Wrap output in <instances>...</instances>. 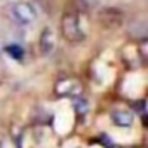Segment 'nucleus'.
Instances as JSON below:
<instances>
[{"instance_id":"1","label":"nucleus","mask_w":148,"mask_h":148,"mask_svg":"<svg viewBox=\"0 0 148 148\" xmlns=\"http://www.w3.org/2000/svg\"><path fill=\"white\" fill-rule=\"evenodd\" d=\"M9 16L18 25H33L37 21V11L30 2H14L9 7Z\"/></svg>"},{"instance_id":"3","label":"nucleus","mask_w":148,"mask_h":148,"mask_svg":"<svg viewBox=\"0 0 148 148\" xmlns=\"http://www.w3.org/2000/svg\"><path fill=\"white\" fill-rule=\"evenodd\" d=\"M56 94L63 98H79L82 94V84L73 77L61 79L56 84Z\"/></svg>"},{"instance_id":"4","label":"nucleus","mask_w":148,"mask_h":148,"mask_svg":"<svg viewBox=\"0 0 148 148\" xmlns=\"http://www.w3.org/2000/svg\"><path fill=\"white\" fill-rule=\"evenodd\" d=\"M54 45H56V38H54L52 30L44 28L42 35H40V51H42V54H51L54 51Z\"/></svg>"},{"instance_id":"2","label":"nucleus","mask_w":148,"mask_h":148,"mask_svg":"<svg viewBox=\"0 0 148 148\" xmlns=\"http://www.w3.org/2000/svg\"><path fill=\"white\" fill-rule=\"evenodd\" d=\"M61 32H63V37L70 42H80L84 40V32L80 28V23H79V18L75 14H64L63 16V21H61Z\"/></svg>"},{"instance_id":"7","label":"nucleus","mask_w":148,"mask_h":148,"mask_svg":"<svg viewBox=\"0 0 148 148\" xmlns=\"http://www.w3.org/2000/svg\"><path fill=\"white\" fill-rule=\"evenodd\" d=\"M75 108H77L79 113L87 112V101H84V99H77V101H75Z\"/></svg>"},{"instance_id":"5","label":"nucleus","mask_w":148,"mask_h":148,"mask_svg":"<svg viewBox=\"0 0 148 148\" xmlns=\"http://www.w3.org/2000/svg\"><path fill=\"white\" fill-rule=\"evenodd\" d=\"M112 122L115 125H120V127H129L132 124V115L125 110H115L112 113Z\"/></svg>"},{"instance_id":"6","label":"nucleus","mask_w":148,"mask_h":148,"mask_svg":"<svg viewBox=\"0 0 148 148\" xmlns=\"http://www.w3.org/2000/svg\"><path fill=\"white\" fill-rule=\"evenodd\" d=\"M5 52L11 56V58H14V59H21L23 58V49H21V45H7L5 47Z\"/></svg>"}]
</instances>
